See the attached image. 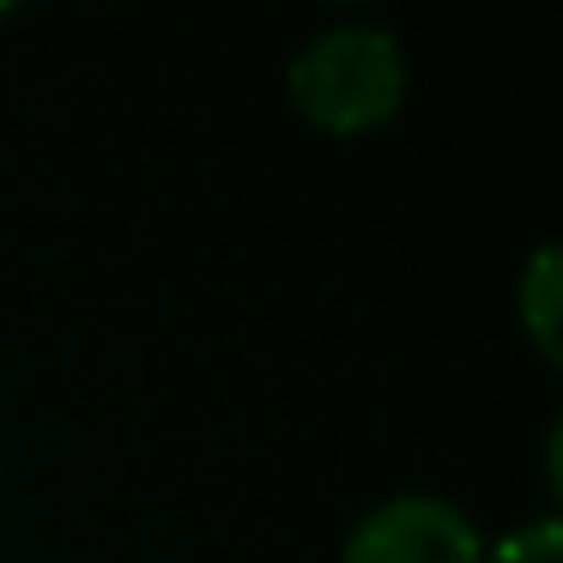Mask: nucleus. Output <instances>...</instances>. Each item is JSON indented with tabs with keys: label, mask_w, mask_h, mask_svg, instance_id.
I'll use <instances>...</instances> for the list:
<instances>
[{
	"label": "nucleus",
	"mask_w": 563,
	"mask_h": 563,
	"mask_svg": "<svg viewBox=\"0 0 563 563\" xmlns=\"http://www.w3.org/2000/svg\"><path fill=\"white\" fill-rule=\"evenodd\" d=\"M406 91H412L406 43L388 25H364V19L316 31L285 67L291 110L316 134H333V140H357V134L388 128L406 110Z\"/></svg>",
	"instance_id": "1"
},
{
	"label": "nucleus",
	"mask_w": 563,
	"mask_h": 563,
	"mask_svg": "<svg viewBox=\"0 0 563 563\" xmlns=\"http://www.w3.org/2000/svg\"><path fill=\"white\" fill-rule=\"evenodd\" d=\"M340 563H485V533L437 490L382 497L340 539Z\"/></svg>",
	"instance_id": "2"
},
{
	"label": "nucleus",
	"mask_w": 563,
	"mask_h": 563,
	"mask_svg": "<svg viewBox=\"0 0 563 563\" xmlns=\"http://www.w3.org/2000/svg\"><path fill=\"white\" fill-rule=\"evenodd\" d=\"M558 316H563V267H558V243H539L533 255H527L521 279H515V321H521V333L533 340V352L545 357V364H563Z\"/></svg>",
	"instance_id": "3"
},
{
	"label": "nucleus",
	"mask_w": 563,
	"mask_h": 563,
	"mask_svg": "<svg viewBox=\"0 0 563 563\" xmlns=\"http://www.w3.org/2000/svg\"><path fill=\"white\" fill-rule=\"evenodd\" d=\"M485 563H563V521L545 509L509 533L485 539Z\"/></svg>",
	"instance_id": "4"
}]
</instances>
